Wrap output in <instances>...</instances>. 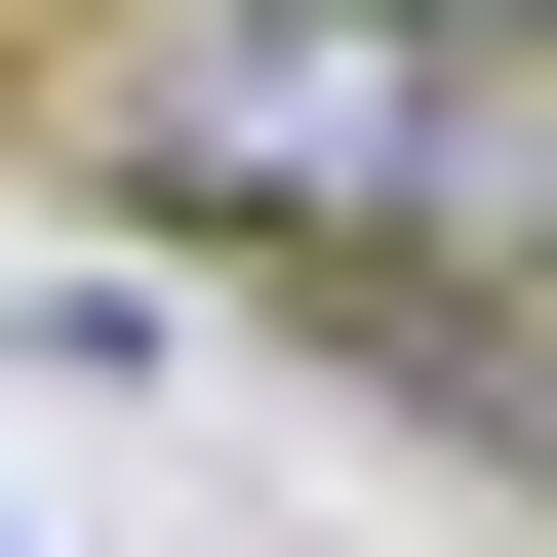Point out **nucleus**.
Masks as SVG:
<instances>
[{"mask_svg":"<svg viewBox=\"0 0 557 557\" xmlns=\"http://www.w3.org/2000/svg\"><path fill=\"white\" fill-rule=\"evenodd\" d=\"M81 120H120V199H199V239H278V278L478 239V160H518L438 0H81Z\"/></svg>","mask_w":557,"mask_h":557,"instance_id":"obj_1","label":"nucleus"},{"mask_svg":"<svg viewBox=\"0 0 557 557\" xmlns=\"http://www.w3.org/2000/svg\"><path fill=\"white\" fill-rule=\"evenodd\" d=\"M478 239H518V278H557V81H518V160H478Z\"/></svg>","mask_w":557,"mask_h":557,"instance_id":"obj_2","label":"nucleus"},{"mask_svg":"<svg viewBox=\"0 0 557 557\" xmlns=\"http://www.w3.org/2000/svg\"><path fill=\"white\" fill-rule=\"evenodd\" d=\"M438 40H478V81H557V0H438Z\"/></svg>","mask_w":557,"mask_h":557,"instance_id":"obj_3","label":"nucleus"}]
</instances>
